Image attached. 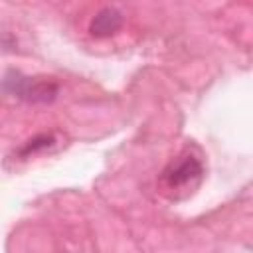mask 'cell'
<instances>
[{"label":"cell","mask_w":253,"mask_h":253,"mask_svg":"<svg viewBox=\"0 0 253 253\" xmlns=\"http://www.w3.org/2000/svg\"><path fill=\"white\" fill-rule=\"evenodd\" d=\"M123 26V14L117 8H103L95 14V18L89 24V32L95 38H109Z\"/></svg>","instance_id":"cell-3"},{"label":"cell","mask_w":253,"mask_h":253,"mask_svg":"<svg viewBox=\"0 0 253 253\" xmlns=\"http://www.w3.org/2000/svg\"><path fill=\"white\" fill-rule=\"evenodd\" d=\"M51 144H53V136L42 134V136H36V138H32V140H28V144H26L20 152H22V154L38 152V150H43V148H47V146H51Z\"/></svg>","instance_id":"cell-4"},{"label":"cell","mask_w":253,"mask_h":253,"mask_svg":"<svg viewBox=\"0 0 253 253\" xmlns=\"http://www.w3.org/2000/svg\"><path fill=\"white\" fill-rule=\"evenodd\" d=\"M202 176V164L198 158H194L192 154L188 156H180L178 160H174L162 174L164 184L174 190V188H182L186 184H190L192 180Z\"/></svg>","instance_id":"cell-2"},{"label":"cell","mask_w":253,"mask_h":253,"mask_svg":"<svg viewBox=\"0 0 253 253\" xmlns=\"http://www.w3.org/2000/svg\"><path fill=\"white\" fill-rule=\"evenodd\" d=\"M4 91L30 103H51L57 95V85L51 81H32L30 77L10 69L4 75Z\"/></svg>","instance_id":"cell-1"}]
</instances>
